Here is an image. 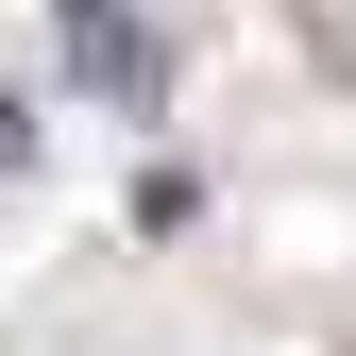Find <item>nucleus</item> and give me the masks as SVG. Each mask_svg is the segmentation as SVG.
<instances>
[{"instance_id": "1", "label": "nucleus", "mask_w": 356, "mask_h": 356, "mask_svg": "<svg viewBox=\"0 0 356 356\" xmlns=\"http://www.w3.org/2000/svg\"><path fill=\"white\" fill-rule=\"evenodd\" d=\"M51 17H68V68L85 85H102V102H170V68H153V34H136V0H51Z\"/></svg>"}, {"instance_id": "2", "label": "nucleus", "mask_w": 356, "mask_h": 356, "mask_svg": "<svg viewBox=\"0 0 356 356\" xmlns=\"http://www.w3.org/2000/svg\"><path fill=\"white\" fill-rule=\"evenodd\" d=\"M0 170H34V102H0Z\"/></svg>"}]
</instances>
